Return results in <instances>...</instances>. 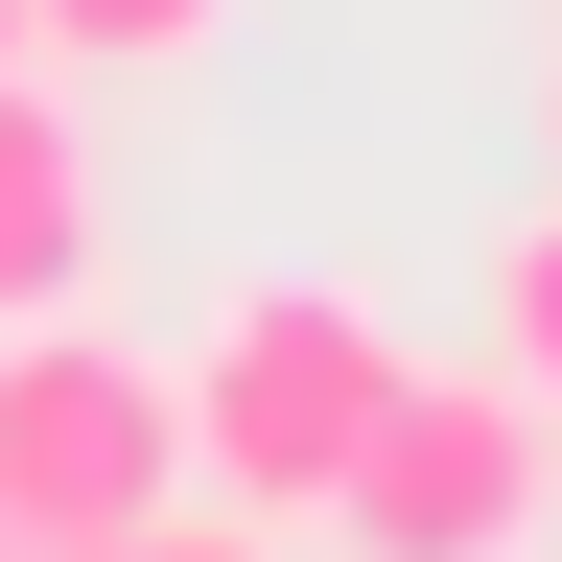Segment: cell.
<instances>
[{"instance_id":"cell-1","label":"cell","mask_w":562,"mask_h":562,"mask_svg":"<svg viewBox=\"0 0 562 562\" xmlns=\"http://www.w3.org/2000/svg\"><path fill=\"white\" fill-rule=\"evenodd\" d=\"M165 398H188V492H235V516L305 539L351 446H375V398H398V305H351V281H235L188 351H165Z\"/></svg>"},{"instance_id":"cell-2","label":"cell","mask_w":562,"mask_h":562,"mask_svg":"<svg viewBox=\"0 0 562 562\" xmlns=\"http://www.w3.org/2000/svg\"><path fill=\"white\" fill-rule=\"evenodd\" d=\"M539 516H562V422L492 375H422L398 351V398H375V446H351V492H328V539L351 562H539Z\"/></svg>"},{"instance_id":"cell-3","label":"cell","mask_w":562,"mask_h":562,"mask_svg":"<svg viewBox=\"0 0 562 562\" xmlns=\"http://www.w3.org/2000/svg\"><path fill=\"white\" fill-rule=\"evenodd\" d=\"M165 492H188V398H165V351H117L94 305L0 328V516H47L70 562H94L117 516H165Z\"/></svg>"},{"instance_id":"cell-4","label":"cell","mask_w":562,"mask_h":562,"mask_svg":"<svg viewBox=\"0 0 562 562\" xmlns=\"http://www.w3.org/2000/svg\"><path fill=\"white\" fill-rule=\"evenodd\" d=\"M94 305V140H70L47 70H0V328Z\"/></svg>"},{"instance_id":"cell-5","label":"cell","mask_w":562,"mask_h":562,"mask_svg":"<svg viewBox=\"0 0 562 562\" xmlns=\"http://www.w3.org/2000/svg\"><path fill=\"white\" fill-rule=\"evenodd\" d=\"M492 375L562 422V211H516V235H492Z\"/></svg>"},{"instance_id":"cell-6","label":"cell","mask_w":562,"mask_h":562,"mask_svg":"<svg viewBox=\"0 0 562 562\" xmlns=\"http://www.w3.org/2000/svg\"><path fill=\"white\" fill-rule=\"evenodd\" d=\"M24 24H47V70H188L235 0H24Z\"/></svg>"},{"instance_id":"cell-7","label":"cell","mask_w":562,"mask_h":562,"mask_svg":"<svg viewBox=\"0 0 562 562\" xmlns=\"http://www.w3.org/2000/svg\"><path fill=\"white\" fill-rule=\"evenodd\" d=\"M94 562H281V516H235V492H165V516H117Z\"/></svg>"},{"instance_id":"cell-8","label":"cell","mask_w":562,"mask_h":562,"mask_svg":"<svg viewBox=\"0 0 562 562\" xmlns=\"http://www.w3.org/2000/svg\"><path fill=\"white\" fill-rule=\"evenodd\" d=\"M0 70H47V24H24V0H0Z\"/></svg>"},{"instance_id":"cell-9","label":"cell","mask_w":562,"mask_h":562,"mask_svg":"<svg viewBox=\"0 0 562 562\" xmlns=\"http://www.w3.org/2000/svg\"><path fill=\"white\" fill-rule=\"evenodd\" d=\"M0 562H70V539H47V516H0Z\"/></svg>"},{"instance_id":"cell-10","label":"cell","mask_w":562,"mask_h":562,"mask_svg":"<svg viewBox=\"0 0 562 562\" xmlns=\"http://www.w3.org/2000/svg\"><path fill=\"white\" fill-rule=\"evenodd\" d=\"M539 140H562V70H539Z\"/></svg>"}]
</instances>
